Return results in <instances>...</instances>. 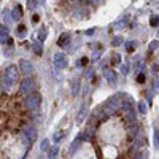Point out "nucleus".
I'll return each instance as SVG.
<instances>
[{"label": "nucleus", "mask_w": 159, "mask_h": 159, "mask_svg": "<svg viewBox=\"0 0 159 159\" xmlns=\"http://www.w3.org/2000/svg\"><path fill=\"white\" fill-rule=\"evenodd\" d=\"M56 154H57V148H53V151L49 153V159H53L54 156H56Z\"/></svg>", "instance_id": "obj_8"}, {"label": "nucleus", "mask_w": 159, "mask_h": 159, "mask_svg": "<svg viewBox=\"0 0 159 159\" xmlns=\"http://www.w3.org/2000/svg\"><path fill=\"white\" fill-rule=\"evenodd\" d=\"M30 89H32V81L26 80L24 83H22V91H26V92H27V91H30Z\"/></svg>", "instance_id": "obj_5"}, {"label": "nucleus", "mask_w": 159, "mask_h": 159, "mask_svg": "<svg viewBox=\"0 0 159 159\" xmlns=\"http://www.w3.org/2000/svg\"><path fill=\"white\" fill-rule=\"evenodd\" d=\"M134 159H142V154H137V156H135Z\"/></svg>", "instance_id": "obj_10"}, {"label": "nucleus", "mask_w": 159, "mask_h": 159, "mask_svg": "<svg viewBox=\"0 0 159 159\" xmlns=\"http://www.w3.org/2000/svg\"><path fill=\"white\" fill-rule=\"evenodd\" d=\"M16 78H18V70H16V67H8L6 72H5V76H3L5 84L6 86H11V84L16 81Z\"/></svg>", "instance_id": "obj_2"}, {"label": "nucleus", "mask_w": 159, "mask_h": 159, "mask_svg": "<svg viewBox=\"0 0 159 159\" xmlns=\"http://www.w3.org/2000/svg\"><path fill=\"white\" fill-rule=\"evenodd\" d=\"M140 110L143 111V113H145V110H147V108H145V105H143V103H140Z\"/></svg>", "instance_id": "obj_9"}, {"label": "nucleus", "mask_w": 159, "mask_h": 159, "mask_svg": "<svg viewBox=\"0 0 159 159\" xmlns=\"http://www.w3.org/2000/svg\"><path fill=\"white\" fill-rule=\"evenodd\" d=\"M158 143H159V131H156V132H154V145L158 147Z\"/></svg>", "instance_id": "obj_7"}, {"label": "nucleus", "mask_w": 159, "mask_h": 159, "mask_svg": "<svg viewBox=\"0 0 159 159\" xmlns=\"http://www.w3.org/2000/svg\"><path fill=\"white\" fill-rule=\"evenodd\" d=\"M21 67H22V72H24V73H29L30 70H32V67H30V64H27L26 60H22V62H21Z\"/></svg>", "instance_id": "obj_6"}, {"label": "nucleus", "mask_w": 159, "mask_h": 159, "mask_svg": "<svg viewBox=\"0 0 159 159\" xmlns=\"http://www.w3.org/2000/svg\"><path fill=\"white\" fill-rule=\"evenodd\" d=\"M24 134H26L27 138H30V142L37 138V131L33 129L32 126H26V127H24Z\"/></svg>", "instance_id": "obj_4"}, {"label": "nucleus", "mask_w": 159, "mask_h": 159, "mask_svg": "<svg viewBox=\"0 0 159 159\" xmlns=\"http://www.w3.org/2000/svg\"><path fill=\"white\" fill-rule=\"evenodd\" d=\"M27 105H29V108H32V110L38 108V105H40V97L37 96V94L29 96V97H27Z\"/></svg>", "instance_id": "obj_3"}, {"label": "nucleus", "mask_w": 159, "mask_h": 159, "mask_svg": "<svg viewBox=\"0 0 159 159\" xmlns=\"http://www.w3.org/2000/svg\"><path fill=\"white\" fill-rule=\"evenodd\" d=\"M24 124L22 108L16 113L0 110V159H22L29 148V138L22 135Z\"/></svg>", "instance_id": "obj_1"}]
</instances>
